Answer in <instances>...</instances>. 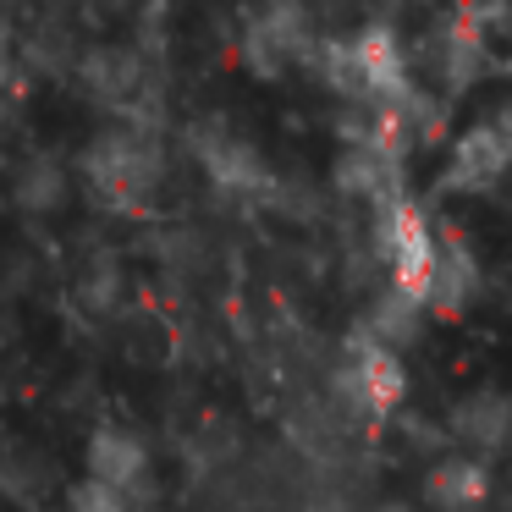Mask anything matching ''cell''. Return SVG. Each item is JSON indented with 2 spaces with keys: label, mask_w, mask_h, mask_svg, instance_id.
I'll return each instance as SVG.
<instances>
[{
  "label": "cell",
  "mask_w": 512,
  "mask_h": 512,
  "mask_svg": "<svg viewBox=\"0 0 512 512\" xmlns=\"http://www.w3.org/2000/svg\"><path fill=\"white\" fill-rule=\"evenodd\" d=\"M83 177L94 182L105 204L116 210H138L149 193L160 188L166 177V155H160V138L149 133V122H127V127H111L89 144L83 155Z\"/></svg>",
  "instance_id": "6da1fadb"
},
{
  "label": "cell",
  "mask_w": 512,
  "mask_h": 512,
  "mask_svg": "<svg viewBox=\"0 0 512 512\" xmlns=\"http://www.w3.org/2000/svg\"><path fill=\"white\" fill-rule=\"evenodd\" d=\"M369 259L380 265L386 287L408 292V298L424 303V287H430V265H435V226L430 215L413 199H391L369 215Z\"/></svg>",
  "instance_id": "7a4b0ae2"
},
{
  "label": "cell",
  "mask_w": 512,
  "mask_h": 512,
  "mask_svg": "<svg viewBox=\"0 0 512 512\" xmlns=\"http://www.w3.org/2000/svg\"><path fill=\"white\" fill-rule=\"evenodd\" d=\"M336 408L353 413V419L364 424H380L391 419V413L402 408V397H408V369H402L397 353H386V347H375L369 336H347L342 358H336Z\"/></svg>",
  "instance_id": "3957f363"
},
{
  "label": "cell",
  "mask_w": 512,
  "mask_h": 512,
  "mask_svg": "<svg viewBox=\"0 0 512 512\" xmlns=\"http://www.w3.org/2000/svg\"><path fill=\"white\" fill-rule=\"evenodd\" d=\"M193 155H199L204 177H210L215 188L237 193V199H248V204H276L281 177L270 171V160L259 155L248 138L232 133V127H215V122L193 127Z\"/></svg>",
  "instance_id": "277c9868"
},
{
  "label": "cell",
  "mask_w": 512,
  "mask_h": 512,
  "mask_svg": "<svg viewBox=\"0 0 512 512\" xmlns=\"http://www.w3.org/2000/svg\"><path fill=\"white\" fill-rule=\"evenodd\" d=\"M314 45H320V28L298 6H270V12H254L243 23V61L259 78H281L292 67H309Z\"/></svg>",
  "instance_id": "5b68a950"
},
{
  "label": "cell",
  "mask_w": 512,
  "mask_h": 512,
  "mask_svg": "<svg viewBox=\"0 0 512 512\" xmlns=\"http://www.w3.org/2000/svg\"><path fill=\"white\" fill-rule=\"evenodd\" d=\"M512 171V105H501L496 116H485L479 127H468L452 144L441 171L446 193H490Z\"/></svg>",
  "instance_id": "8992f818"
},
{
  "label": "cell",
  "mask_w": 512,
  "mask_h": 512,
  "mask_svg": "<svg viewBox=\"0 0 512 512\" xmlns=\"http://www.w3.org/2000/svg\"><path fill=\"white\" fill-rule=\"evenodd\" d=\"M424 56H430V72H435V83H441L446 94H463L468 83L479 78V67H485V28H479L468 12L441 17L435 34H430V45H424Z\"/></svg>",
  "instance_id": "52a82bcc"
},
{
  "label": "cell",
  "mask_w": 512,
  "mask_h": 512,
  "mask_svg": "<svg viewBox=\"0 0 512 512\" xmlns=\"http://www.w3.org/2000/svg\"><path fill=\"white\" fill-rule=\"evenodd\" d=\"M479 298V259L457 232H435V265H430V287H424V314L457 320L468 303Z\"/></svg>",
  "instance_id": "ba28073f"
},
{
  "label": "cell",
  "mask_w": 512,
  "mask_h": 512,
  "mask_svg": "<svg viewBox=\"0 0 512 512\" xmlns=\"http://www.w3.org/2000/svg\"><path fill=\"white\" fill-rule=\"evenodd\" d=\"M89 485L122 501H149V446L127 430H100L89 441Z\"/></svg>",
  "instance_id": "9c48e42d"
},
{
  "label": "cell",
  "mask_w": 512,
  "mask_h": 512,
  "mask_svg": "<svg viewBox=\"0 0 512 512\" xmlns=\"http://www.w3.org/2000/svg\"><path fill=\"white\" fill-rule=\"evenodd\" d=\"M446 435H452L457 446H468V457H496L512 446V397H501V391H474V397H463L452 413H446Z\"/></svg>",
  "instance_id": "30bf717a"
},
{
  "label": "cell",
  "mask_w": 512,
  "mask_h": 512,
  "mask_svg": "<svg viewBox=\"0 0 512 512\" xmlns=\"http://www.w3.org/2000/svg\"><path fill=\"white\" fill-rule=\"evenodd\" d=\"M490 490H496L490 463L485 457H468V452L441 457V463L424 474V501H430L435 512H485Z\"/></svg>",
  "instance_id": "8fae6325"
},
{
  "label": "cell",
  "mask_w": 512,
  "mask_h": 512,
  "mask_svg": "<svg viewBox=\"0 0 512 512\" xmlns=\"http://www.w3.org/2000/svg\"><path fill=\"white\" fill-rule=\"evenodd\" d=\"M424 320H430V314H424L419 298H408V292H397V287H386V281H380V292L369 298V309H364L358 336H369L375 347H386V353L402 358V347L419 342Z\"/></svg>",
  "instance_id": "7c38bea8"
},
{
  "label": "cell",
  "mask_w": 512,
  "mask_h": 512,
  "mask_svg": "<svg viewBox=\"0 0 512 512\" xmlns=\"http://www.w3.org/2000/svg\"><path fill=\"white\" fill-rule=\"evenodd\" d=\"M23 188H17V199L28 204V210H50V204L61 199V171L56 166H45V160H34V166L23 171Z\"/></svg>",
  "instance_id": "4fadbf2b"
},
{
  "label": "cell",
  "mask_w": 512,
  "mask_h": 512,
  "mask_svg": "<svg viewBox=\"0 0 512 512\" xmlns=\"http://www.w3.org/2000/svg\"><path fill=\"white\" fill-rule=\"evenodd\" d=\"M12 116V89H6V78H0V122Z\"/></svg>",
  "instance_id": "5bb4252c"
},
{
  "label": "cell",
  "mask_w": 512,
  "mask_h": 512,
  "mask_svg": "<svg viewBox=\"0 0 512 512\" xmlns=\"http://www.w3.org/2000/svg\"><path fill=\"white\" fill-rule=\"evenodd\" d=\"M375 512H419V507H413V501H380Z\"/></svg>",
  "instance_id": "9a60e30c"
}]
</instances>
